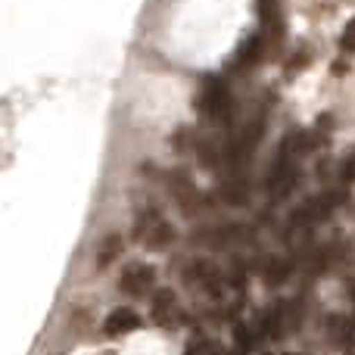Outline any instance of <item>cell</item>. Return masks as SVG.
<instances>
[{
	"label": "cell",
	"mask_w": 355,
	"mask_h": 355,
	"mask_svg": "<svg viewBox=\"0 0 355 355\" xmlns=\"http://www.w3.org/2000/svg\"><path fill=\"white\" fill-rule=\"evenodd\" d=\"M196 112L200 119L212 125H227L234 119V94H231V85H227L221 75H206L200 81V91H196V100H193Z\"/></svg>",
	"instance_id": "obj_1"
},
{
	"label": "cell",
	"mask_w": 355,
	"mask_h": 355,
	"mask_svg": "<svg viewBox=\"0 0 355 355\" xmlns=\"http://www.w3.org/2000/svg\"><path fill=\"white\" fill-rule=\"evenodd\" d=\"M265 47H268V44H265L262 31H259V35H250L237 50H234V56H231V72L246 75V72H252L256 66H262Z\"/></svg>",
	"instance_id": "obj_2"
},
{
	"label": "cell",
	"mask_w": 355,
	"mask_h": 355,
	"mask_svg": "<svg viewBox=\"0 0 355 355\" xmlns=\"http://www.w3.org/2000/svg\"><path fill=\"white\" fill-rule=\"evenodd\" d=\"M153 284H156L153 265H128V268L122 271V277H119V287H122V293H128V296L150 293Z\"/></svg>",
	"instance_id": "obj_3"
},
{
	"label": "cell",
	"mask_w": 355,
	"mask_h": 355,
	"mask_svg": "<svg viewBox=\"0 0 355 355\" xmlns=\"http://www.w3.org/2000/svg\"><path fill=\"white\" fill-rule=\"evenodd\" d=\"M141 240L150 246V250H168V246L175 243V227H172V221L153 218V221H150V227L144 231Z\"/></svg>",
	"instance_id": "obj_4"
},
{
	"label": "cell",
	"mask_w": 355,
	"mask_h": 355,
	"mask_svg": "<svg viewBox=\"0 0 355 355\" xmlns=\"http://www.w3.org/2000/svg\"><path fill=\"white\" fill-rule=\"evenodd\" d=\"M135 327H141V318H137V312H131V309H112L103 321L106 337H119V334H128V331H135Z\"/></svg>",
	"instance_id": "obj_5"
},
{
	"label": "cell",
	"mask_w": 355,
	"mask_h": 355,
	"mask_svg": "<svg viewBox=\"0 0 355 355\" xmlns=\"http://www.w3.org/2000/svg\"><path fill=\"white\" fill-rule=\"evenodd\" d=\"M119 252H122V237L119 234H110V237L100 243V252H97V268H110V262H116Z\"/></svg>",
	"instance_id": "obj_6"
},
{
	"label": "cell",
	"mask_w": 355,
	"mask_h": 355,
	"mask_svg": "<svg viewBox=\"0 0 355 355\" xmlns=\"http://www.w3.org/2000/svg\"><path fill=\"white\" fill-rule=\"evenodd\" d=\"M221 193H225V202H231V206H246V200H250V187H246L243 178H231L221 187Z\"/></svg>",
	"instance_id": "obj_7"
},
{
	"label": "cell",
	"mask_w": 355,
	"mask_h": 355,
	"mask_svg": "<svg viewBox=\"0 0 355 355\" xmlns=\"http://www.w3.org/2000/svg\"><path fill=\"white\" fill-rule=\"evenodd\" d=\"M168 312H175V293L172 290H159V296L153 300V318L162 324V318H166Z\"/></svg>",
	"instance_id": "obj_8"
},
{
	"label": "cell",
	"mask_w": 355,
	"mask_h": 355,
	"mask_svg": "<svg viewBox=\"0 0 355 355\" xmlns=\"http://www.w3.org/2000/svg\"><path fill=\"white\" fill-rule=\"evenodd\" d=\"M337 178H340V187H343V190H349L352 184H355V147L343 156V162H340V172H337Z\"/></svg>",
	"instance_id": "obj_9"
},
{
	"label": "cell",
	"mask_w": 355,
	"mask_h": 355,
	"mask_svg": "<svg viewBox=\"0 0 355 355\" xmlns=\"http://www.w3.org/2000/svg\"><path fill=\"white\" fill-rule=\"evenodd\" d=\"M196 141H200V135H196L193 128H178L175 137H172V147L178 150V153H184V150H193Z\"/></svg>",
	"instance_id": "obj_10"
},
{
	"label": "cell",
	"mask_w": 355,
	"mask_h": 355,
	"mask_svg": "<svg viewBox=\"0 0 355 355\" xmlns=\"http://www.w3.org/2000/svg\"><path fill=\"white\" fill-rule=\"evenodd\" d=\"M340 50H343V53H355V16L346 22L343 35H340Z\"/></svg>",
	"instance_id": "obj_11"
},
{
	"label": "cell",
	"mask_w": 355,
	"mask_h": 355,
	"mask_svg": "<svg viewBox=\"0 0 355 355\" xmlns=\"http://www.w3.org/2000/svg\"><path fill=\"white\" fill-rule=\"evenodd\" d=\"M287 275H290V268H287V265H284L281 259H271V262H268V271H265V277H268L271 284H277V281H281V277H287Z\"/></svg>",
	"instance_id": "obj_12"
}]
</instances>
